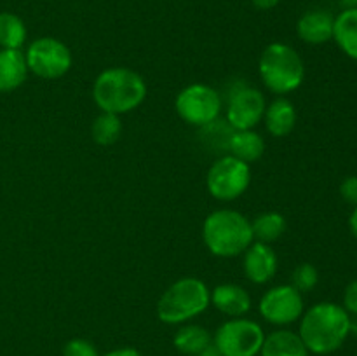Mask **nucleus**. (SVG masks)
Here are the masks:
<instances>
[{"mask_svg": "<svg viewBox=\"0 0 357 356\" xmlns=\"http://www.w3.org/2000/svg\"><path fill=\"white\" fill-rule=\"evenodd\" d=\"M351 334V316L342 306L321 302L310 307L300 321V339L316 355H330L342 348Z\"/></svg>", "mask_w": 357, "mask_h": 356, "instance_id": "f257e3e1", "label": "nucleus"}, {"mask_svg": "<svg viewBox=\"0 0 357 356\" xmlns=\"http://www.w3.org/2000/svg\"><path fill=\"white\" fill-rule=\"evenodd\" d=\"M146 98V82L139 73L126 66L107 68L96 77L93 100L101 112L128 114L138 108Z\"/></svg>", "mask_w": 357, "mask_h": 356, "instance_id": "f03ea898", "label": "nucleus"}, {"mask_svg": "<svg viewBox=\"0 0 357 356\" xmlns=\"http://www.w3.org/2000/svg\"><path fill=\"white\" fill-rule=\"evenodd\" d=\"M202 239L215 257L232 258L253 243L251 222L236 209H216L202 223Z\"/></svg>", "mask_w": 357, "mask_h": 356, "instance_id": "7ed1b4c3", "label": "nucleus"}, {"mask_svg": "<svg viewBox=\"0 0 357 356\" xmlns=\"http://www.w3.org/2000/svg\"><path fill=\"white\" fill-rule=\"evenodd\" d=\"M211 306V292L199 278L174 281L157 302V316L162 323L180 325L199 316Z\"/></svg>", "mask_w": 357, "mask_h": 356, "instance_id": "20e7f679", "label": "nucleus"}, {"mask_svg": "<svg viewBox=\"0 0 357 356\" xmlns=\"http://www.w3.org/2000/svg\"><path fill=\"white\" fill-rule=\"evenodd\" d=\"M258 72H260L261 82L271 93L288 94L302 86L305 66H303V59L291 45L274 42L261 52Z\"/></svg>", "mask_w": 357, "mask_h": 356, "instance_id": "39448f33", "label": "nucleus"}, {"mask_svg": "<svg viewBox=\"0 0 357 356\" xmlns=\"http://www.w3.org/2000/svg\"><path fill=\"white\" fill-rule=\"evenodd\" d=\"M251 184L250 164L234 156H223L211 164L206 177L209 194L223 202L234 201L248 191Z\"/></svg>", "mask_w": 357, "mask_h": 356, "instance_id": "423d86ee", "label": "nucleus"}, {"mask_svg": "<svg viewBox=\"0 0 357 356\" xmlns=\"http://www.w3.org/2000/svg\"><path fill=\"white\" fill-rule=\"evenodd\" d=\"M174 108L187 124L206 128L218 121L222 114V96L215 87L190 84L178 93Z\"/></svg>", "mask_w": 357, "mask_h": 356, "instance_id": "0eeeda50", "label": "nucleus"}, {"mask_svg": "<svg viewBox=\"0 0 357 356\" xmlns=\"http://www.w3.org/2000/svg\"><path fill=\"white\" fill-rule=\"evenodd\" d=\"M264 341V328L246 318L225 321L213 337V344L223 356H257L260 355Z\"/></svg>", "mask_w": 357, "mask_h": 356, "instance_id": "6e6552de", "label": "nucleus"}, {"mask_svg": "<svg viewBox=\"0 0 357 356\" xmlns=\"http://www.w3.org/2000/svg\"><path fill=\"white\" fill-rule=\"evenodd\" d=\"M28 72L44 80H56L66 75L72 66V52L61 40L42 37L31 42L24 52Z\"/></svg>", "mask_w": 357, "mask_h": 356, "instance_id": "1a4fd4ad", "label": "nucleus"}, {"mask_svg": "<svg viewBox=\"0 0 357 356\" xmlns=\"http://www.w3.org/2000/svg\"><path fill=\"white\" fill-rule=\"evenodd\" d=\"M258 311L267 323L284 327L302 318L303 297L293 285L272 286L260 299Z\"/></svg>", "mask_w": 357, "mask_h": 356, "instance_id": "9d476101", "label": "nucleus"}, {"mask_svg": "<svg viewBox=\"0 0 357 356\" xmlns=\"http://www.w3.org/2000/svg\"><path fill=\"white\" fill-rule=\"evenodd\" d=\"M264 94L258 89L241 84L229 98L227 103V122L232 129H253L264 119Z\"/></svg>", "mask_w": 357, "mask_h": 356, "instance_id": "9b49d317", "label": "nucleus"}, {"mask_svg": "<svg viewBox=\"0 0 357 356\" xmlns=\"http://www.w3.org/2000/svg\"><path fill=\"white\" fill-rule=\"evenodd\" d=\"M243 269L246 278L255 285H265L278 272V255L267 243L255 241L244 251Z\"/></svg>", "mask_w": 357, "mask_h": 356, "instance_id": "f8f14e48", "label": "nucleus"}, {"mask_svg": "<svg viewBox=\"0 0 357 356\" xmlns=\"http://www.w3.org/2000/svg\"><path fill=\"white\" fill-rule=\"evenodd\" d=\"M333 14L323 9H314L300 17L296 23V34L307 44H326L333 38Z\"/></svg>", "mask_w": 357, "mask_h": 356, "instance_id": "ddd939ff", "label": "nucleus"}, {"mask_svg": "<svg viewBox=\"0 0 357 356\" xmlns=\"http://www.w3.org/2000/svg\"><path fill=\"white\" fill-rule=\"evenodd\" d=\"M211 304L227 316L243 318L251 309V297L243 286L223 283L211 292Z\"/></svg>", "mask_w": 357, "mask_h": 356, "instance_id": "4468645a", "label": "nucleus"}, {"mask_svg": "<svg viewBox=\"0 0 357 356\" xmlns=\"http://www.w3.org/2000/svg\"><path fill=\"white\" fill-rule=\"evenodd\" d=\"M28 77L26 59L21 49H0V93L23 86Z\"/></svg>", "mask_w": 357, "mask_h": 356, "instance_id": "2eb2a0df", "label": "nucleus"}, {"mask_svg": "<svg viewBox=\"0 0 357 356\" xmlns=\"http://www.w3.org/2000/svg\"><path fill=\"white\" fill-rule=\"evenodd\" d=\"M265 128L275 138L288 136L295 129L296 124V110L295 105L286 98H275L264 114Z\"/></svg>", "mask_w": 357, "mask_h": 356, "instance_id": "dca6fc26", "label": "nucleus"}, {"mask_svg": "<svg viewBox=\"0 0 357 356\" xmlns=\"http://www.w3.org/2000/svg\"><path fill=\"white\" fill-rule=\"evenodd\" d=\"M227 150H230V156L250 164L264 156L265 142L253 129H234L227 142Z\"/></svg>", "mask_w": 357, "mask_h": 356, "instance_id": "f3484780", "label": "nucleus"}, {"mask_svg": "<svg viewBox=\"0 0 357 356\" xmlns=\"http://www.w3.org/2000/svg\"><path fill=\"white\" fill-rule=\"evenodd\" d=\"M261 356H309L298 334L289 330H275L267 335L260 349Z\"/></svg>", "mask_w": 357, "mask_h": 356, "instance_id": "a211bd4d", "label": "nucleus"}, {"mask_svg": "<svg viewBox=\"0 0 357 356\" xmlns=\"http://www.w3.org/2000/svg\"><path fill=\"white\" fill-rule=\"evenodd\" d=\"M333 38L349 58L357 61V7H347L335 17Z\"/></svg>", "mask_w": 357, "mask_h": 356, "instance_id": "6ab92c4d", "label": "nucleus"}, {"mask_svg": "<svg viewBox=\"0 0 357 356\" xmlns=\"http://www.w3.org/2000/svg\"><path fill=\"white\" fill-rule=\"evenodd\" d=\"M286 218L278 212H267L258 215L251 222V230H253V239L260 243H274L282 234L286 232Z\"/></svg>", "mask_w": 357, "mask_h": 356, "instance_id": "aec40b11", "label": "nucleus"}, {"mask_svg": "<svg viewBox=\"0 0 357 356\" xmlns=\"http://www.w3.org/2000/svg\"><path fill=\"white\" fill-rule=\"evenodd\" d=\"M213 342L211 334L199 325H187L176 332L173 339L174 348L183 355H199Z\"/></svg>", "mask_w": 357, "mask_h": 356, "instance_id": "412c9836", "label": "nucleus"}, {"mask_svg": "<svg viewBox=\"0 0 357 356\" xmlns=\"http://www.w3.org/2000/svg\"><path fill=\"white\" fill-rule=\"evenodd\" d=\"M26 40V27L23 20L13 13H0V47L21 49Z\"/></svg>", "mask_w": 357, "mask_h": 356, "instance_id": "4be33fe9", "label": "nucleus"}, {"mask_svg": "<svg viewBox=\"0 0 357 356\" xmlns=\"http://www.w3.org/2000/svg\"><path fill=\"white\" fill-rule=\"evenodd\" d=\"M122 133V122L121 115L108 114V112H101L91 126V135L98 145H114L119 140Z\"/></svg>", "mask_w": 357, "mask_h": 356, "instance_id": "5701e85b", "label": "nucleus"}, {"mask_svg": "<svg viewBox=\"0 0 357 356\" xmlns=\"http://www.w3.org/2000/svg\"><path fill=\"white\" fill-rule=\"evenodd\" d=\"M319 281V272L312 264H300L298 267L293 271L291 285L298 290L300 293H305L314 290V286Z\"/></svg>", "mask_w": 357, "mask_h": 356, "instance_id": "b1692460", "label": "nucleus"}, {"mask_svg": "<svg viewBox=\"0 0 357 356\" xmlns=\"http://www.w3.org/2000/svg\"><path fill=\"white\" fill-rule=\"evenodd\" d=\"M63 356H100L93 342L86 339H72L63 348Z\"/></svg>", "mask_w": 357, "mask_h": 356, "instance_id": "393cba45", "label": "nucleus"}, {"mask_svg": "<svg viewBox=\"0 0 357 356\" xmlns=\"http://www.w3.org/2000/svg\"><path fill=\"white\" fill-rule=\"evenodd\" d=\"M340 194L349 205L357 206V177H349L342 181Z\"/></svg>", "mask_w": 357, "mask_h": 356, "instance_id": "a878e982", "label": "nucleus"}, {"mask_svg": "<svg viewBox=\"0 0 357 356\" xmlns=\"http://www.w3.org/2000/svg\"><path fill=\"white\" fill-rule=\"evenodd\" d=\"M344 309L347 311V313L357 316V279H354V281L345 288Z\"/></svg>", "mask_w": 357, "mask_h": 356, "instance_id": "bb28decb", "label": "nucleus"}, {"mask_svg": "<svg viewBox=\"0 0 357 356\" xmlns=\"http://www.w3.org/2000/svg\"><path fill=\"white\" fill-rule=\"evenodd\" d=\"M105 356H143V355L135 348H121V349H114V351L107 353Z\"/></svg>", "mask_w": 357, "mask_h": 356, "instance_id": "cd10ccee", "label": "nucleus"}, {"mask_svg": "<svg viewBox=\"0 0 357 356\" xmlns=\"http://www.w3.org/2000/svg\"><path fill=\"white\" fill-rule=\"evenodd\" d=\"M251 3H253L257 9L268 10V9H274V7L279 3V0H251Z\"/></svg>", "mask_w": 357, "mask_h": 356, "instance_id": "c85d7f7f", "label": "nucleus"}, {"mask_svg": "<svg viewBox=\"0 0 357 356\" xmlns=\"http://www.w3.org/2000/svg\"><path fill=\"white\" fill-rule=\"evenodd\" d=\"M197 356H223V355L218 351V348H216V346L211 342V344H209L206 349H202Z\"/></svg>", "mask_w": 357, "mask_h": 356, "instance_id": "c756f323", "label": "nucleus"}, {"mask_svg": "<svg viewBox=\"0 0 357 356\" xmlns=\"http://www.w3.org/2000/svg\"><path fill=\"white\" fill-rule=\"evenodd\" d=\"M349 227H351V232L354 234V237L357 239V206L354 212H352L351 218H349Z\"/></svg>", "mask_w": 357, "mask_h": 356, "instance_id": "7c9ffc66", "label": "nucleus"}, {"mask_svg": "<svg viewBox=\"0 0 357 356\" xmlns=\"http://www.w3.org/2000/svg\"><path fill=\"white\" fill-rule=\"evenodd\" d=\"M351 334L356 335V337H357V318L351 320Z\"/></svg>", "mask_w": 357, "mask_h": 356, "instance_id": "2f4dec72", "label": "nucleus"}, {"mask_svg": "<svg viewBox=\"0 0 357 356\" xmlns=\"http://www.w3.org/2000/svg\"><path fill=\"white\" fill-rule=\"evenodd\" d=\"M344 3L347 7H357V0H344Z\"/></svg>", "mask_w": 357, "mask_h": 356, "instance_id": "473e14b6", "label": "nucleus"}]
</instances>
